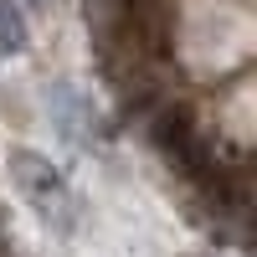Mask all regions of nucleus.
Wrapping results in <instances>:
<instances>
[{"instance_id":"2","label":"nucleus","mask_w":257,"mask_h":257,"mask_svg":"<svg viewBox=\"0 0 257 257\" xmlns=\"http://www.w3.org/2000/svg\"><path fill=\"white\" fill-rule=\"evenodd\" d=\"M149 139H155V149L170 165H180L185 175H201V170L216 160L206 134H201V123H196V113H190L185 103H165L160 98L155 108H149Z\"/></svg>"},{"instance_id":"4","label":"nucleus","mask_w":257,"mask_h":257,"mask_svg":"<svg viewBox=\"0 0 257 257\" xmlns=\"http://www.w3.org/2000/svg\"><path fill=\"white\" fill-rule=\"evenodd\" d=\"M0 252H6V226H0Z\"/></svg>"},{"instance_id":"1","label":"nucleus","mask_w":257,"mask_h":257,"mask_svg":"<svg viewBox=\"0 0 257 257\" xmlns=\"http://www.w3.org/2000/svg\"><path fill=\"white\" fill-rule=\"evenodd\" d=\"M11 175H16L21 196L36 206V216L47 221V226L67 231L77 221V196H72V185L62 180V170L52 160H41L36 149H16V155H11Z\"/></svg>"},{"instance_id":"3","label":"nucleus","mask_w":257,"mask_h":257,"mask_svg":"<svg viewBox=\"0 0 257 257\" xmlns=\"http://www.w3.org/2000/svg\"><path fill=\"white\" fill-rule=\"evenodd\" d=\"M26 47V16H21L11 0H0V57H11Z\"/></svg>"}]
</instances>
